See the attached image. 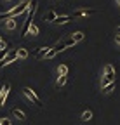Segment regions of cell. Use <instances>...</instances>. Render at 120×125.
<instances>
[{
    "instance_id": "14",
    "label": "cell",
    "mask_w": 120,
    "mask_h": 125,
    "mask_svg": "<svg viewBox=\"0 0 120 125\" xmlns=\"http://www.w3.org/2000/svg\"><path fill=\"white\" fill-rule=\"evenodd\" d=\"M65 83H66V76H57V80H56V87H57V89H61Z\"/></svg>"
},
{
    "instance_id": "24",
    "label": "cell",
    "mask_w": 120,
    "mask_h": 125,
    "mask_svg": "<svg viewBox=\"0 0 120 125\" xmlns=\"http://www.w3.org/2000/svg\"><path fill=\"white\" fill-rule=\"evenodd\" d=\"M32 0H21V4H30Z\"/></svg>"
},
{
    "instance_id": "7",
    "label": "cell",
    "mask_w": 120,
    "mask_h": 125,
    "mask_svg": "<svg viewBox=\"0 0 120 125\" xmlns=\"http://www.w3.org/2000/svg\"><path fill=\"white\" fill-rule=\"evenodd\" d=\"M9 92H11V83L5 82L4 87H2V90H0V106L5 103V99H7V96H9Z\"/></svg>"
},
{
    "instance_id": "27",
    "label": "cell",
    "mask_w": 120,
    "mask_h": 125,
    "mask_svg": "<svg viewBox=\"0 0 120 125\" xmlns=\"http://www.w3.org/2000/svg\"><path fill=\"white\" fill-rule=\"evenodd\" d=\"M0 42H2V38H0Z\"/></svg>"
},
{
    "instance_id": "20",
    "label": "cell",
    "mask_w": 120,
    "mask_h": 125,
    "mask_svg": "<svg viewBox=\"0 0 120 125\" xmlns=\"http://www.w3.org/2000/svg\"><path fill=\"white\" fill-rule=\"evenodd\" d=\"M57 54V51L54 49V47H52V49H49V52H47V56H45V59H52L54 56Z\"/></svg>"
},
{
    "instance_id": "9",
    "label": "cell",
    "mask_w": 120,
    "mask_h": 125,
    "mask_svg": "<svg viewBox=\"0 0 120 125\" xmlns=\"http://www.w3.org/2000/svg\"><path fill=\"white\" fill-rule=\"evenodd\" d=\"M57 18V14H56V10H49L45 16H44V21H47V23H54V19Z\"/></svg>"
},
{
    "instance_id": "16",
    "label": "cell",
    "mask_w": 120,
    "mask_h": 125,
    "mask_svg": "<svg viewBox=\"0 0 120 125\" xmlns=\"http://www.w3.org/2000/svg\"><path fill=\"white\" fill-rule=\"evenodd\" d=\"M18 57L26 59V57H28V51H26V49H23V47H19V49H18Z\"/></svg>"
},
{
    "instance_id": "22",
    "label": "cell",
    "mask_w": 120,
    "mask_h": 125,
    "mask_svg": "<svg viewBox=\"0 0 120 125\" xmlns=\"http://www.w3.org/2000/svg\"><path fill=\"white\" fill-rule=\"evenodd\" d=\"M0 125H11V120L9 118H0Z\"/></svg>"
},
{
    "instance_id": "23",
    "label": "cell",
    "mask_w": 120,
    "mask_h": 125,
    "mask_svg": "<svg viewBox=\"0 0 120 125\" xmlns=\"http://www.w3.org/2000/svg\"><path fill=\"white\" fill-rule=\"evenodd\" d=\"M5 47H7V43L2 40V42H0V49H5Z\"/></svg>"
},
{
    "instance_id": "10",
    "label": "cell",
    "mask_w": 120,
    "mask_h": 125,
    "mask_svg": "<svg viewBox=\"0 0 120 125\" xmlns=\"http://www.w3.org/2000/svg\"><path fill=\"white\" fill-rule=\"evenodd\" d=\"M16 26H18V21L14 19V18H9V19L5 21V28H7V30H16Z\"/></svg>"
},
{
    "instance_id": "17",
    "label": "cell",
    "mask_w": 120,
    "mask_h": 125,
    "mask_svg": "<svg viewBox=\"0 0 120 125\" xmlns=\"http://www.w3.org/2000/svg\"><path fill=\"white\" fill-rule=\"evenodd\" d=\"M54 49H56L57 52H61V51H65V49H66V43H65V42H57V43L54 45Z\"/></svg>"
},
{
    "instance_id": "25",
    "label": "cell",
    "mask_w": 120,
    "mask_h": 125,
    "mask_svg": "<svg viewBox=\"0 0 120 125\" xmlns=\"http://www.w3.org/2000/svg\"><path fill=\"white\" fill-rule=\"evenodd\" d=\"M115 40H117V43H120V35H117V38H115Z\"/></svg>"
},
{
    "instance_id": "28",
    "label": "cell",
    "mask_w": 120,
    "mask_h": 125,
    "mask_svg": "<svg viewBox=\"0 0 120 125\" xmlns=\"http://www.w3.org/2000/svg\"><path fill=\"white\" fill-rule=\"evenodd\" d=\"M118 2H120V0H118Z\"/></svg>"
},
{
    "instance_id": "2",
    "label": "cell",
    "mask_w": 120,
    "mask_h": 125,
    "mask_svg": "<svg viewBox=\"0 0 120 125\" xmlns=\"http://www.w3.org/2000/svg\"><path fill=\"white\" fill-rule=\"evenodd\" d=\"M113 80H115V68H113L111 64H106V66H104V76H103V82H101V85L104 87V85L111 83Z\"/></svg>"
},
{
    "instance_id": "19",
    "label": "cell",
    "mask_w": 120,
    "mask_h": 125,
    "mask_svg": "<svg viewBox=\"0 0 120 125\" xmlns=\"http://www.w3.org/2000/svg\"><path fill=\"white\" fill-rule=\"evenodd\" d=\"M91 118H92V111H84V113H82V120H84V122H89Z\"/></svg>"
},
{
    "instance_id": "6",
    "label": "cell",
    "mask_w": 120,
    "mask_h": 125,
    "mask_svg": "<svg viewBox=\"0 0 120 125\" xmlns=\"http://www.w3.org/2000/svg\"><path fill=\"white\" fill-rule=\"evenodd\" d=\"M92 14H96V10H94V9H78V10H75V12L71 14V18H73V19H77V18H85V16H92Z\"/></svg>"
},
{
    "instance_id": "8",
    "label": "cell",
    "mask_w": 120,
    "mask_h": 125,
    "mask_svg": "<svg viewBox=\"0 0 120 125\" xmlns=\"http://www.w3.org/2000/svg\"><path fill=\"white\" fill-rule=\"evenodd\" d=\"M68 21H73L71 16H57V18L54 19V24H65Z\"/></svg>"
},
{
    "instance_id": "26",
    "label": "cell",
    "mask_w": 120,
    "mask_h": 125,
    "mask_svg": "<svg viewBox=\"0 0 120 125\" xmlns=\"http://www.w3.org/2000/svg\"><path fill=\"white\" fill-rule=\"evenodd\" d=\"M117 33H120V26H118V28H117Z\"/></svg>"
},
{
    "instance_id": "18",
    "label": "cell",
    "mask_w": 120,
    "mask_h": 125,
    "mask_svg": "<svg viewBox=\"0 0 120 125\" xmlns=\"http://www.w3.org/2000/svg\"><path fill=\"white\" fill-rule=\"evenodd\" d=\"M37 33H38V28H37L35 24H32V26L28 28V33H26V35H33V37H35Z\"/></svg>"
},
{
    "instance_id": "15",
    "label": "cell",
    "mask_w": 120,
    "mask_h": 125,
    "mask_svg": "<svg viewBox=\"0 0 120 125\" xmlns=\"http://www.w3.org/2000/svg\"><path fill=\"white\" fill-rule=\"evenodd\" d=\"M71 38H73L75 43H77V42H80V40L84 38V33H82V31H77V33H73V35H71Z\"/></svg>"
},
{
    "instance_id": "1",
    "label": "cell",
    "mask_w": 120,
    "mask_h": 125,
    "mask_svg": "<svg viewBox=\"0 0 120 125\" xmlns=\"http://www.w3.org/2000/svg\"><path fill=\"white\" fill-rule=\"evenodd\" d=\"M37 5H38V2H37V0H32V2H30L28 12H26V21H24V26H23V35H26V33H28V28L32 26L33 16H35V12H37Z\"/></svg>"
},
{
    "instance_id": "21",
    "label": "cell",
    "mask_w": 120,
    "mask_h": 125,
    "mask_svg": "<svg viewBox=\"0 0 120 125\" xmlns=\"http://www.w3.org/2000/svg\"><path fill=\"white\" fill-rule=\"evenodd\" d=\"M7 54H9V49H7V47H5V49H0V61H2Z\"/></svg>"
},
{
    "instance_id": "5",
    "label": "cell",
    "mask_w": 120,
    "mask_h": 125,
    "mask_svg": "<svg viewBox=\"0 0 120 125\" xmlns=\"http://www.w3.org/2000/svg\"><path fill=\"white\" fill-rule=\"evenodd\" d=\"M14 61H18V51H9V54H7L2 61H0V68L11 64V62H14Z\"/></svg>"
},
{
    "instance_id": "12",
    "label": "cell",
    "mask_w": 120,
    "mask_h": 125,
    "mask_svg": "<svg viewBox=\"0 0 120 125\" xmlns=\"http://www.w3.org/2000/svg\"><path fill=\"white\" fill-rule=\"evenodd\" d=\"M57 73H59V76H66L68 75V66L66 64H59L57 66Z\"/></svg>"
},
{
    "instance_id": "11",
    "label": "cell",
    "mask_w": 120,
    "mask_h": 125,
    "mask_svg": "<svg viewBox=\"0 0 120 125\" xmlns=\"http://www.w3.org/2000/svg\"><path fill=\"white\" fill-rule=\"evenodd\" d=\"M12 115L16 116L18 120H26V115L21 111V109H18V108H14V109H12Z\"/></svg>"
},
{
    "instance_id": "3",
    "label": "cell",
    "mask_w": 120,
    "mask_h": 125,
    "mask_svg": "<svg viewBox=\"0 0 120 125\" xmlns=\"http://www.w3.org/2000/svg\"><path fill=\"white\" fill-rule=\"evenodd\" d=\"M28 7H30V4H19L16 7H12L11 10H7V14H9V18H16V16H19V14L28 12Z\"/></svg>"
},
{
    "instance_id": "4",
    "label": "cell",
    "mask_w": 120,
    "mask_h": 125,
    "mask_svg": "<svg viewBox=\"0 0 120 125\" xmlns=\"http://www.w3.org/2000/svg\"><path fill=\"white\" fill-rule=\"evenodd\" d=\"M23 94H24V96L30 99V101H32L33 104H37V106H42V101H40V97L37 96V94L32 90V89H30V87H24L23 89Z\"/></svg>"
},
{
    "instance_id": "13",
    "label": "cell",
    "mask_w": 120,
    "mask_h": 125,
    "mask_svg": "<svg viewBox=\"0 0 120 125\" xmlns=\"http://www.w3.org/2000/svg\"><path fill=\"white\" fill-rule=\"evenodd\" d=\"M115 85H117V82L113 80L111 83H108V85H104V87H103V92H106V94H110V92H111V90L115 89Z\"/></svg>"
}]
</instances>
